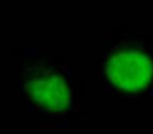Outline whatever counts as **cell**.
<instances>
[{"mask_svg":"<svg viewBox=\"0 0 153 134\" xmlns=\"http://www.w3.org/2000/svg\"><path fill=\"white\" fill-rule=\"evenodd\" d=\"M26 93L40 108L63 114L70 106V92L65 79L56 73H44L26 82Z\"/></svg>","mask_w":153,"mask_h":134,"instance_id":"2","label":"cell"},{"mask_svg":"<svg viewBox=\"0 0 153 134\" xmlns=\"http://www.w3.org/2000/svg\"><path fill=\"white\" fill-rule=\"evenodd\" d=\"M111 84L126 93H140L148 89L153 78L152 59L136 48L121 49L104 64Z\"/></svg>","mask_w":153,"mask_h":134,"instance_id":"1","label":"cell"}]
</instances>
